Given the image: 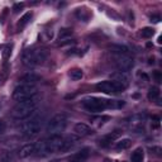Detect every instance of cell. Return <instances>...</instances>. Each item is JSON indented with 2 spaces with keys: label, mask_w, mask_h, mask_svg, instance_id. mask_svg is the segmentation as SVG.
<instances>
[{
  "label": "cell",
  "mask_w": 162,
  "mask_h": 162,
  "mask_svg": "<svg viewBox=\"0 0 162 162\" xmlns=\"http://www.w3.org/2000/svg\"><path fill=\"white\" fill-rule=\"evenodd\" d=\"M128 120H129V124L133 126V127L142 126V123L146 120V115H144V114H136V115L131 117Z\"/></svg>",
  "instance_id": "cell-16"
},
{
  "label": "cell",
  "mask_w": 162,
  "mask_h": 162,
  "mask_svg": "<svg viewBox=\"0 0 162 162\" xmlns=\"http://www.w3.org/2000/svg\"><path fill=\"white\" fill-rule=\"evenodd\" d=\"M150 65H153L155 63V58H153V57H151V58H150V62H148Z\"/></svg>",
  "instance_id": "cell-35"
},
{
  "label": "cell",
  "mask_w": 162,
  "mask_h": 162,
  "mask_svg": "<svg viewBox=\"0 0 162 162\" xmlns=\"http://www.w3.org/2000/svg\"><path fill=\"white\" fill-rule=\"evenodd\" d=\"M7 131V124L4 120H0V136H3Z\"/></svg>",
  "instance_id": "cell-28"
},
{
  "label": "cell",
  "mask_w": 162,
  "mask_h": 162,
  "mask_svg": "<svg viewBox=\"0 0 162 162\" xmlns=\"http://www.w3.org/2000/svg\"><path fill=\"white\" fill-rule=\"evenodd\" d=\"M142 77H143V79H144L146 81H148V76H147L146 74H142Z\"/></svg>",
  "instance_id": "cell-36"
},
{
  "label": "cell",
  "mask_w": 162,
  "mask_h": 162,
  "mask_svg": "<svg viewBox=\"0 0 162 162\" xmlns=\"http://www.w3.org/2000/svg\"><path fill=\"white\" fill-rule=\"evenodd\" d=\"M147 98H148V100H151V101H155V100H157V99L160 98V89L157 88V86H152L148 90Z\"/></svg>",
  "instance_id": "cell-20"
},
{
  "label": "cell",
  "mask_w": 162,
  "mask_h": 162,
  "mask_svg": "<svg viewBox=\"0 0 162 162\" xmlns=\"http://www.w3.org/2000/svg\"><path fill=\"white\" fill-rule=\"evenodd\" d=\"M152 151H155V153L157 155V156H161V147H153V148H152Z\"/></svg>",
  "instance_id": "cell-34"
},
{
  "label": "cell",
  "mask_w": 162,
  "mask_h": 162,
  "mask_svg": "<svg viewBox=\"0 0 162 162\" xmlns=\"http://www.w3.org/2000/svg\"><path fill=\"white\" fill-rule=\"evenodd\" d=\"M74 131L77 133L79 136H89V134H93V129H91V128H90L88 124H85V123H77V124H75Z\"/></svg>",
  "instance_id": "cell-13"
},
{
  "label": "cell",
  "mask_w": 162,
  "mask_h": 162,
  "mask_svg": "<svg viewBox=\"0 0 162 162\" xmlns=\"http://www.w3.org/2000/svg\"><path fill=\"white\" fill-rule=\"evenodd\" d=\"M47 60V52L41 48H29L26 50L22 55V62L28 67L42 65Z\"/></svg>",
  "instance_id": "cell-4"
},
{
  "label": "cell",
  "mask_w": 162,
  "mask_h": 162,
  "mask_svg": "<svg viewBox=\"0 0 162 162\" xmlns=\"http://www.w3.org/2000/svg\"><path fill=\"white\" fill-rule=\"evenodd\" d=\"M82 105L90 113H99L104 109H120L124 107L123 100H107L101 98H86L82 100Z\"/></svg>",
  "instance_id": "cell-2"
},
{
  "label": "cell",
  "mask_w": 162,
  "mask_h": 162,
  "mask_svg": "<svg viewBox=\"0 0 162 162\" xmlns=\"http://www.w3.org/2000/svg\"><path fill=\"white\" fill-rule=\"evenodd\" d=\"M153 34H155V29L153 28H151V27H146L141 31V36L143 38H151Z\"/></svg>",
  "instance_id": "cell-24"
},
{
  "label": "cell",
  "mask_w": 162,
  "mask_h": 162,
  "mask_svg": "<svg viewBox=\"0 0 162 162\" xmlns=\"http://www.w3.org/2000/svg\"><path fill=\"white\" fill-rule=\"evenodd\" d=\"M60 151H65V138L61 136H51L46 139L41 141L38 144H36L34 153L37 156L43 157Z\"/></svg>",
  "instance_id": "cell-1"
},
{
  "label": "cell",
  "mask_w": 162,
  "mask_h": 162,
  "mask_svg": "<svg viewBox=\"0 0 162 162\" xmlns=\"http://www.w3.org/2000/svg\"><path fill=\"white\" fill-rule=\"evenodd\" d=\"M75 41H70V39H66L63 42H60V43H57V47H63V46H67V45H74Z\"/></svg>",
  "instance_id": "cell-29"
},
{
  "label": "cell",
  "mask_w": 162,
  "mask_h": 162,
  "mask_svg": "<svg viewBox=\"0 0 162 162\" xmlns=\"http://www.w3.org/2000/svg\"><path fill=\"white\" fill-rule=\"evenodd\" d=\"M114 61H115L114 65H115V67L118 69L119 72H128L133 67V65H134L133 58L127 55H119Z\"/></svg>",
  "instance_id": "cell-9"
},
{
  "label": "cell",
  "mask_w": 162,
  "mask_h": 162,
  "mask_svg": "<svg viewBox=\"0 0 162 162\" xmlns=\"http://www.w3.org/2000/svg\"><path fill=\"white\" fill-rule=\"evenodd\" d=\"M119 137H120V131H114V132L108 133V134H105L104 137L100 138L99 143H100V146H101V147H108L112 142L117 141Z\"/></svg>",
  "instance_id": "cell-10"
},
{
  "label": "cell",
  "mask_w": 162,
  "mask_h": 162,
  "mask_svg": "<svg viewBox=\"0 0 162 162\" xmlns=\"http://www.w3.org/2000/svg\"><path fill=\"white\" fill-rule=\"evenodd\" d=\"M23 8H24V3H15L13 5V12L14 13H19Z\"/></svg>",
  "instance_id": "cell-27"
},
{
  "label": "cell",
  "mask_w": 162,
  "mask_h": 162,
  "mask_svg": "<svg viewBox=\"0 0 162 162\" xmlns=\"http://www.w3.org/2000/svg\"><path fill=\"white\" fill-rule=\"evenodd\" d=\"M153 76H155V79L157 82H161V80H162V74L160 72V71H155L153 72Z\"/></svg>",
  "instance_id": "cell-31"
},
{
  "label": "cell",
  "mask_w": 162,
  "mask_h": 162,
  "mask_svg": "<svg viewBox=\"0 0 162 162\" xmlns=\"http://www.w3.org/2000/svg\"><path fill=\"white\" fill-rule=\"evenodd\" d=\"M126 89V86H123L122 84L117 82V81H101V82L96 84V90L101 91L104 94H117L120 93Z\"/></svg>",
  "instance_id": "cell-8"
},
{
  "label": "cell",
  "mask_w": 162,
  "mask_h": 162,
  "mask_svg": "<svg viewBox=\"0 0 162 162\" xmlns=\"http://www.w3.org/2000/svg\"><path fill=\"white\" fill-rule=\"evenodd\" d=\"M12 48H13V45H7L5 47L3 48L1 51V55H3V58L4 60H8L12 55Z\"/></svg>",
  "instance_id": "cell-26"
},
{
  "label": "cell",
  "mask_w": 162,
  "mask_h": 162,
  "mask_svg": "<svg viewBox=\"0 0 162 162\" xmlns=\"http://www.w3.org/2000/svg\"><path fill=\"white\" fill-rule=\"evenodd\" d=\"M90 155V150L89 148H82L81 151H79L77 153H75L70 157V162H86V160L89 158Z\"/></svg>",
  "instance_id": "cell-11"
},
{
  "label": "cell",
  "mask_w": 162,
  "mask_h": 162,
  "mask_svg": "<svg viewBox=\"0 0 162 162\" xmlns=\"http://www.w3.org/2000/svg\"><path fill=\"white\" fill-rule=\"evenodd\" d=\"M31 18H32V13L31 12H28V13H26L24 15H23L22 18H20V20H19V23H18V27H20V28H23L24 26H27L28 23H29V20H31Z\"/></svg>",
  "instance_id": "cell-23"
},
{
  "label": "cell",
  "mask_w": 162,
  "mask_h": 162,
  "mask_svg": "<svg viewBox=\"0 0 162 162\" xmlns=\"http://www.w3.org/2000/svg\"><path fill=\"white\" fill-rule=\"evenodd\" d=\"M143 158H144V153H143V150L142 148H137L131 156L132 162H143Z\"/></svg>",
  "instance_id": "cell-19"
},
{
  "label": "cell",
  "mask_w": 162,
  "mask_h": 162,
  "mask_svg": "<svg viewBox=\"0 0 162 162\" xmlns=\"http://www.w3.org/2000/svg\"><path fill=\"white\" fill-rule=\"evenodd\" d=\"M147 47H148V48H151V47H152V43H151V42H148V43H147Z\"/></svg>",
  "instance_id": "cell-38"
},
{
  "label": "cell",
  "mask_w": 162,
  "mask_h": 162,
  "mask_svg": "<svg viewBox=\"0 0 162 162\" xmlns=\"http://www.w3.org/2000/svg\"><path fill=\"white\" fill-rule=\"evenodd\" d=\"M8 12H9V9H8V8H5V9L3 10L1 15H0V23H4V20H5V17L8 15Z\"/></svg>",
  "instance_id": "cell-30"
},
{
  "label": "cell",
  "mask_w": 162,
  "mask_h": 162,
  "mask_svg": "<svg viewBox=\"0 0 162 162\" xmlns=\"http://www.w3.org/2000/svg\"><path fill=\"white\" fill-rule=\"evenodd\" d=\"M151 22H153V23H160V22H161V17L157 15V14H156V15H152V17H151Z\"/></svg>",
  "instance_id": "cell-33"
},
{
  "label": "cell",
  "mask_w": 162,
  "mask_h": 162,
  "mask_svg": "<svg viewBox=\"0 0 162 162\" xmlns=\"http://www.w3.org/2000/svg\"><path fill=\"white\" fill-rule=\"evenodd\" d=\"M0 162H10V157H9V155L7 153V152H4L3 156H1V161Z\"/></svg>",
  "instance_id": "cell-32"
},
{
  "label": "cell",
  "mask_w": 162,
  "mask_h": 162,
  "mask_svg": "<svg viewBox=\"0 0 162 162\" xmlns=\"http://www.w3.org/2000/svg\"><path fill=\"white\" fill-rule=\"evenodd\" d=\"M34 152H36V144L28 143V144H24L19 150V157H20V158H27V157L32 156Z\"/></svg>",
  "instance_id": "cell-12"
},
{
  "label": "cell",
  "mask_w": 162,
  "mask_h": 162,
  "mask_svg": "<svg viewBox=\"0 0 162 162\" xmlns=\"http://www.w3.org/2000/svg\"><path fill=\"white\" fill-rule=\"evenodd\" d=\"M38 105H39V99H38L36 95V96H33L28 100L18 103L17 105L13 108L12 117L14 119H19V120H20V119H26L28 117H31L32 114L37 110Z\"/></svg>",
  "instance_id": "cell-3"
},
{
  "label": "cell",
  "mask_w": 162,
  "mask_h": 162,
  "mask_svg": "<svg viewBox=\"0 0 162 162\" xmlns=\"http://www.w3.org/2000/svg\"><path fill=\"white\" fill-rule=\"evenodd\" d=\"M42 127H43V117H41V115L32 117L29 120L23 123L22 133L28 137H34L41 133Z\"/></svg>",
  "instance_id": "cell-7"
},
{
  "label": "cell",
  "mask_w": 162,
  "mask_h": 162,
  "mask_svg": "<svg viewBox=\"0 0 162 162\" xmlns=\"http://www.w3.org/2000/svg\"><path fill=\"white\" fill-rule=\"evenodd\" d=\"M67 126V119L63 114H57L53 118H51V120L47 123L46 126V132L50 136H60Z\"/></svg>",
  "instance_id": "cell-6"
},
{
  "label": "cell",
  "mask_w": 162,
  "mask_h": 162,
  "mask_svg": "<svg viewBox=\"0 0 162 162\" xmlns=\"http://www.w3.org/2000/svg\"><path fill=\"white\" fill-rule=\"evenodd\" d=\"M132 146V139H129V138H124V139H120L117 143V150H127L129 148V147Z\"/></svg>",
  "instance_id": "cell-22"
},
{
  "label": "cell",
  "mask_w": 162,
  "mask_h": 162,
  "mask_svg": "<svg viewBox=\"0 0 162 162\" xmlns=\"http://www.w3.org/2000/svg\"><path fill=\"white\" fill-rule=\"evenodd\" d=\"M51 162H60V161H58V160H52Z\"/></svg>",
  "instance_id": "cell-39"
},
{
  "label": "cell",
  "mask_w": 162,
  "mask_h": 162,
  "mask_svg": "<svg viewBox=\"0 0 162 162\" xmlns=\"http://www.w3.org/2000/svg\"><path fill=\"white\" fill-rule=\"evenodd\" d=\"M157 42H158V45L162 43V37H158V39H157Z\"/></svg>",
  "instance_id": "cell-37"
},
{
  "label": "cell",
  "mask_w": 162,
  "mask_h": 162,
  "mask_svg": "<svg viewBox=\"0 0 162 162\" xmlns=\"http://www.w3.org/2000/svg\"><path fill=\"white\" fill-rule=\"evenodd\" d=\"M113 79H114V81H117V82H119V84H122L123 86H128V75H127V72H118L117 74H114L113 75Z\"/></svg>",
  "instance_id": "cell-15"
},
{
  "label": "cell",
  "mask_w": 162,
  "mask_h": 162,
  "mask_svg": "<svg viewBox=\"0 0 162 162\" xmlns=\"http://www.w3.org/2000/svg\"><path fill=\"white\" fill-rule=\"evenodd\" d=\"M37 93H38V88L34 84H20L14 89L13 99L15 101L20 103V101H24V100H28L33 96H36Z\"/></svg>",
  "instance_id": "cell-5"
},
{
  "label": "cell",
  "mask_w": 162,
  "mask_h": 162,
  "mask_svg": "<svg viewBox=\"0 0 162 162\" xmlns=\"http://www.w3.org/2000/svg\"><path fill=\"white\" fill-rule=\"evenodd\" d=\"M76 17H77V19H80V20H82V22H89L90 13H89L88 9L81 8V9H77V10H76Z\"/></svg>",
  "instance_id": "cell-18"
},
{
  "label": "cell",
  "mask_w": 162,
  "mask_h": 162,
  "mask_svg": "<svg viewBox=\"0 0 162 162\" xmlns=\"http://www.w3.org/2000/svg\"><path fill=\"white\" fill-rule=\"evenodd\" d=\"M72 33H74V31L71 29V28H62V29L60 31V33H58V38H60V39H63V38L70 37Z\"/></svg>",
  "instance_id": "cell-25"
},
{
  "label": "cell",
  "mask_w": 162,
  "mask_h": 162,
  "mask_svg": "<svg viewBox=\"0 0 162 162\" xmlns=\"http://www.w3.org/2000/svg\"><path fill=\"white\" fill-rule=\"evenodd\" d=\"M39 80H41V76L34 74V72H28V74H26L24 76H22V77L19 79L20 84H34Z\"/></svg>",
  "instance_id": "cell-14"
},
{
  "label": "cell",
  "mask_w": 162,
  "mask_h": 162,
  "mask_svg": "<svg viewBox=\"0 0 162 162\" xmlns=\"http://www.w3.org/2000/svg\"><path fill=\"white\" fill-rule=\"evenodd\" d=\"M109 50H110V52L119 53V55H126L129 51L127 46H123V45H112V46H109Z\"/></svg>",
  "instance_id": "cell-17"
},
{
  "label": "cell",
  "mask_w": 162,
  "mask_h": 162,
  "mask_svg": "<svg viewBox=\"0 0 162 162\" xmlns=\"http://www.w3.org/2000/svg\"><path fill=\"white\" fill-rule=\"evenodd\" d=\"M69 75H70V77L72 79V80L79 81V80L82 79L84 72H82V70H81V69H72V70H70Z\"/></svg>",
  "instance_id": "cell-21"
}]
</instances>
